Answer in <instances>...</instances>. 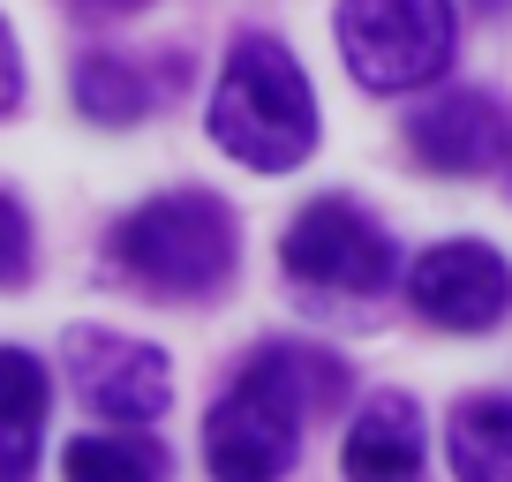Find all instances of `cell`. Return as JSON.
I'll use <instances>...</instances> for the list:
<instances>
[{"instance_id":"9c48e42d","label":"cell","mask_w":512,"mask_h":482,"mask_svg":"<svg viewBox=\"0 0 512 482\" xmlns=\"http://www.w3.org/2000/svg\"><path fill=\"white\" fill-rule=\"evenodd\" d=\"M347 482H422V407L407 392H369L339 445Z\"/></svg>"},{"instance_id":"5b68a950","label":"cell","mask_w":512,"mask_h":482,"mask_svg":"<svg viewBox=\"0 0 512 482\" xmlns=\"http://www.w3.org/2000/svg\"><path fill=\"white\" fill-rule=\"evenodd\" d=\"M279 257H287V279H302L309 294H384L392 287V241L347 196H317L287 226Z\"/></svg>"},{"instance_id":"7a4b0ae2","label":"cell","mask_w":512,"mask_h":482,"mask_svg":"<svg viewBox=\"0 0 512 482\" xmlns=\"http://www.w3.org/2000/svg\"><path fill=\"white\" fill-rule=\"evenodd\" d=\"M211 144L256 174H287L317 151V91L279 38H234L211 91Z\"/></svg>"},{"instance_id":"e0dca14e","label":"cell","mask_w":512,"mask_h":482,"mask_svg":"<svg viewBox=\"0 0 512 482\" xmlns=\"http://www.w3.org/2000/svg\"><path fill=\"white\" fill-rule=\"evenodd\" d=\"M497 174H505V189H512V129H505V159H497Z\"/></svg>"},{"instance_id":"9a60e30c","label":"cell","mask_w":512,"mask_h":482,"mask_svg":"<svg viewBox=\"0 0 512 482\" xmlns=\"http://www.w3.org/2000/svg\"><path fill=\"white\" fill-rule=\"evenodd\" d=\"M23 98V53H16V38H8V23H0V113Z\"/></svg>"},{"instance_id":"30bf717a","label":"cell","mask_w":512,"mask_h":482,"mask_svg":"<svg viewBox=\"0 0 512 482\" xmlns=\"http://www.w3.org/2000/svg\"><path fill=\"white\" fill-rule=\"evenodd\" d=\"M53 377L38 354L0 347V482H31L38 467V430H46Z\"/></svg>"},{"instance_id":"52a82bcc","label":"cell","mask_w":512,"mask_h":482,"mask_svg":"<svg viewBox=\"0 0 512 482\" xmlns=\"http://www.w3.org/2000/svg\"><path fill=\"white\" fill-rule=\"evenodd\" d=\"M407 302H415V317L445 324V332H490L512 309V264L490 241H437L407 272Z\"/></svg>"},{"instance_id":"6da1fadb","label":"cell","mask_w":512,"mask_h":482,"mask_svg":"<svg viewBox=\"0 0 512 482\" xmlns=\"http://www.w3.org/2000/svg\"><path fill=\"white\" fill-rule=\"evenodd\" d=\"M339 400H347V362L294 347V339L256 347L204 422L211 482H279L302 460V430L317 415H332Z\"/></svg>"},{"instance_id":"7c38bea8","label":"cell","mask_w":512,"mask_h":482,"mask_svg":"<svg viewBox=\"0 0 512 482\" xmlns=\"http://www.w3.org/2000/svg\"><path fill=\"white\" fill-rule=\"evenodd\" d=\"M76 106L98 129H128V121H144L159 106V83H144V68L121 61V53H83L76 61Z\"/></svg>"},{"instance_id":"ba28073f","label":"cell","mask_w":512,"mask_h":482,"mask_svg":"<svg viewBox=\"0 0 512 482\" xmlns=\"http://www.w3.org/2000/svg\"><path fill=\"white\" fill-rule=\"evenodd\" d=\"M505 129H512V106H497L490 91H445L407 121V151L430 174H482V166L505 159Z\"/></svg>"},{"instance_id":"8fae6325","label":"cell","mask_w":512,"mask_h":482,"mask_svg":"<svg viewBox=\"0 0 512 482\" xmlns=\"http://www.w3.org/2000/svg\"><path fill=\"white\" fill-rule=\"evenodd\" d=\"M445 445L460 482H512V400H460Z\"/></svg>"},{"instance_id":"277c9868","label":"cell","mask_w":512,"mask_h":482,"mask_svg":"<svg viewBox=\"0 0 512 482\" xmlns=\"http://www.w3.org/2000/svg\"><path fill=\"white\" fill-rule=\"evenodd\" d=\"M460 53L452 0H339V61L377 98L437 83Z\"/></svg>"},{"instance_id":"5bb4252c","label":"cell","mask_w":512,"mask_h":482,"mask_svg":"<svg viewBox=\"0 0 512 482\" xmlns=\"http://www.w3.org/2000/svg\"><path fill=\"white\" fill-rule=\"evenodd\" d=\"M23 279H31V219L0 189V287H23Z\"/></svg>"},{"instance_id":"4fadbf2b","label":"cell","mask_w":512,"mask_h":482,"mask_svg":"<svg viewBox=\"0 0 512 482\" xmlns=\"http://www.w3.org/2000/svg\"><path fill=\"white\" fill-rule=\"evenodd\" d=\"M166 445L159 437H76L61 452L68 482H166Z\"/></svg>"},{"instance_id":"3957f363","label":"cell","mask_w":512,"mask_h":482,"mask_svg":"<svg viewBox=\"0 0 512 482\" xmlns=\"http://www.w3.org/2000/svg\"><path fill=\"white\" fill-rule=\"evenodd\" d=\"M234 249H241V226L234 211L219 204L211 189H174V196H151L144 211H128L113 226V257L136 287L166 294V302H204L234 279Z\"/></svg>"},{"instance_id":"2e32d148","label":"cell","mask_w":512,"mask_h":482,"mask_svg":"<svg viewBox=\"0 0 512 482\" xmlns=\"http://www.w3.org/2000/svg\"><path fill=\"white\" fill-rule=\"evenodd\" d=\"M83 23H106V16H136V8H151V0H68Z\"/></svg>"},{"instance_id":"ac0fdd59","label":"cell","mask_w":512,"mask_h":482,"mask_svg":"<svg viewBox=\"0 0 512 482\" xmlns=\"http://www.w3.org/2000/svg\"><path fill=\"white\" fill-rule=\"evenodd\" d=\"M475 8H490V0H475Z\"/></svg>"},{"instance_id":"8992f818","label":"cell","mask_w":512,"mask_h":482,"mask_svg":"<svg viewBox=\"0 0 512 482\" xmlns=\"http://www.w3.org/2000/svg\"><path fill=\"white\" fill-rule=\"evenodd\" d=\"M61 370H68V392L98 422H159L174 407V362L144 339L106 332V324H76L61 339Z\"/></svg>"}]
</instances>
